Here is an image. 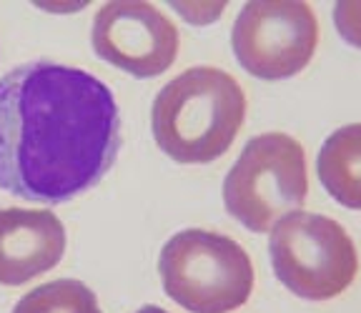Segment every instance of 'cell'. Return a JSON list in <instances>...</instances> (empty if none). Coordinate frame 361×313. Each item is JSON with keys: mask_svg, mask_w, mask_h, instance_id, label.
Instances as JSON below:
<instances>
[{"mask_svg": "<svg viewBox=\"0 0 361 313\" xmlns=\"http://www.w3.org/2000/svg\"><path fill=\"white\" fill-rule=\"evenodd\" d=\"M246 121V95L236 78L196 66L161 88L151 111L158 148L176 163L198 166L224 156Z\"/></svg>", "mask_w": 361, "mask_h": 313, "instance_id": "7a4b0ae2", "label": "cell"}, {"mask_svg": "<svg viewBox=\"0 0 361 313\" xmlns=\"http://www.w3.org/2000/svg\"><path fill=\"white\" fill-rule=\"evenodd\" d=\"M233 56L254 78L283 80L301 73L319 45V23L309 3L251 0L231 30Z\"/></svg>", "mask_w": 361, "mask_h": 313, "instance_id": "8992f818", "label": "cell"}, {"mask_svg": "<svg viewBox=\"0 0 361 313\" xmlns=\"http://www.w3.org/2000/svg\"><path fill=\"white\" fill-rule=\"evenodd\" d=\"M66 253V228L53 211L0 208V283L20 286L56 269Z\"/></svg>", "mask_w": 361, "mask_h": 313, "instance_id": "ba28073f", "label": "cell"}, {"mask_svg": "<svg viewBox=\"0 0 361 313\" xmlns=\"http://www.w3.org/2000/svg\"><path fill=\"white\" fill-rule=\"evenodd\" d=\"M13 313H101L96 293L75 278H61L28 291Z\"/></svg>", "mask_w": 361, "mask_h": 313, "instance_id": "30bf717a", "label": "cell"}, {"mask_svg": "<svg viewBox=\"0 0 361 313\" xmlns=\"http://www.w3.org/2000/svg\"><path fill=\"white\" fill-rule=\"evenodd\" d=\"M121 151L113 90L83 68L33 61L0 78V188L33 203L80 196Z\"/></svg>", "mask_w": 361, "mask_h": 313, "instance_id": "6da1fadb", "label": "cell"}, {"mask_svg": "<svg viewBox=\"0 0 361 313\" xmlns=\"http://www.w3.org/2000/svg\"><path fill=\"white\" fill-rule=\"evenodd\" d=\"M135 313H169V311H164L161 306H143V308H138Z\"/></svg>", "mask_w": 361, "mask_h": 313, "instance_id": "7c38bea8", "label": "cell"}, {"mask_svg": "<svg viewBox=\"0 0 361 313\" xmlns=\"http://www.w3.org/2000/svg\"><path fill=\"white\" fill-rule=\"evenodd\" d=\"M158 271L166 296L191 313H228L254 291V263L228 235L186 228L166 240Z\"/></svg>", "mask_w": 361, "mask_h": 313, "instance_id": "3957f363", "label": "cell"}, {"mask_svg": "<svg viewBox=\"0 0 361 313\" xmlns=\"http://www.w3.org/2000/svg\"><path fill=\"white\" fill-rule=\"evenodd\" d=\"M269 256L276 278L306 301L341 296L359 271L354 240L344 226L306 211L291 213L271 228Z\"/></svg>", "mask_w": 361, "mask_h": 313, "instance_id": "5b68a950", "label": "cell"}, {"mask_svg": "<svg viewBox=\"0 0 361 313\" xmlns=\"http://www.w3.org/2000/svg\"><path fill=\"white\" fill-rule=\"evenodd\" d=\"M316 173L338 206L361 211V123L336 128L324 140Z\"/></svg>", "mask_w": 361, "mask_h": 313, "instance_id": "9c48e42d", "label": "cell"}, {"mask_svg": "<svg viewBox=\"0 0 361 313\" xmlns=\"http://www.w3.org/2000/svg\"><path fill=\"white\" fill-rule=\"evenodd\" d=\"M93 51L135 78H156L169 70L178 53V30L151 3L116 0L93 18Z\"/></svg>", "mask_w": 361, "mask_h": 313, "instance_id": "52a82bcc", "label": "cell"}, {"mask_svg": "<svg viewBox=\"0 0 361 313\" xmlns=\"http://www.w3.org/2000/svg\"><path fill=\"white\" fill-rule=\"evenodd\" d=\"M334 23L338 35L361 51V0H341L334 6Z\"/></svg>", "mask_w": 361, "mask_h": 313, "instance_id": "8fae6325", "label": "cell"}, {"mask_svg": "<svg viewBox=\"0 0 361 313\" xmlns=\"http://www.w3.org/2000/svg\"><path fill=\"white\" fill-rule=\"evenodd\" d=\"M309 196L306 153L286 133H261L243 146L224 180V206L241 226L266 233Z\"/></svg>", "mask_w": 361, "mask_h": 313, "instance_id": "277c9868", "label": "cell"}]
</instances>
